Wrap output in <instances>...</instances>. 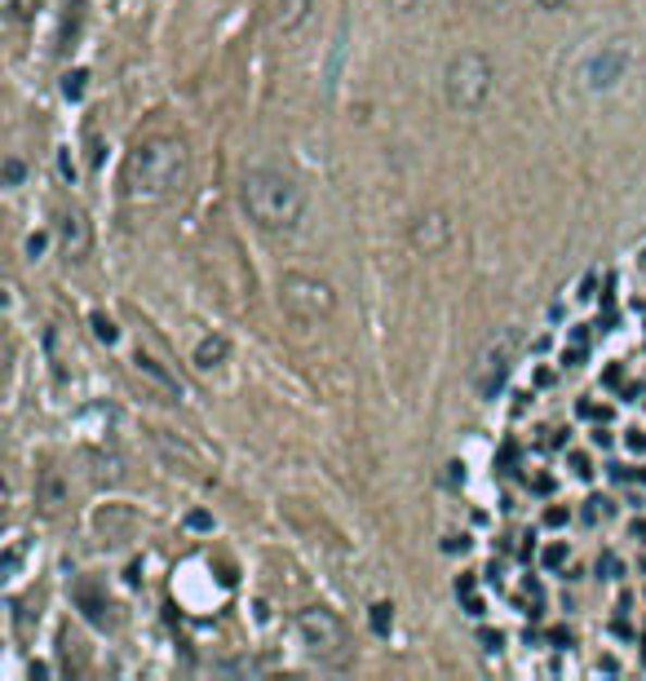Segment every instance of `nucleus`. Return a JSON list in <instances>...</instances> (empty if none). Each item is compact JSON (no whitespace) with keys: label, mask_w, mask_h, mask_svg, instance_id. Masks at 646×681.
<instances>
[{"label":"nucleus","mask_w":646,"mask_h":681,"mask_svg":"<svg viewBox=\"0 0 646 681\" xmlns=\"http://www.w3.org/2000/svg\"><path fill=\"white\" fill-rule=\"evenodd\" d=\"M190 177V151L182 138H147L128 151L124 160V190L128 199H142V203H160L169 195H177Z\"/></svg>","instance_id":"1"},{"label":"nucleus","mask_w":646,"mask_h":681,"mask_svg":"<svg viewBox=\"0 0 646 681\" xmlns=\"http://www.w3.org/2000/svg\"><path fill=\"white\" fill-rule=\"evenodd\" d=\"M239 203L262 231H293L306 213V190L279 169H248L239 182Z\"/></svg>","instance_id":"2"},{"label":"nucleus","mask_w":646,"mask_h":681,"mask_svg":"<svg viewBox=\"0 0 646 681\" xmlns=\"http://www.w3.org/2000/svg\"><path fill=\"white\" fill-rule=\"evenodd\" d=\"M492 81H496V72H492V62H487V53H479V49H465V53H457L447 62V72H443V98H447V107L451 111H479L487 98H492Z\"/></svg>","instance_id":"3"},{"label":"nucleus","mask_w":646,"mask_h":681,"mask_svg":"<svg viewBox=\"0 0 646 681\" xmlns=\"http://www.w3.org/2000/svg\"><path fill=\"white\" fill-rule=\"evenodd\" d=\"M293 629H297V642H301V651H306L310 659H319V664L346 659L350 633H346V624H341L337 610H328V606H306V610H297Z\"/></svg>","instance_id":"4"},{"label":"nucleus","mask_w":646,"mask_h":681,"mask_svg":"<svg viewBox=\"0 0 646 681\" xmlns=\"http://www.w3.org/2000/svg\"><path fill=\"white\" fill-rule=\"evenodd\" d=\"M519 350H523V332L519 327H500L496 336H487V346L479 350L474 372H470L479 398H496L505 389L513 363H519Z\"/></svg>","instance_id":"5"},{"label":"nucleus","mask_w":646,"mask_h":681,"mask_svg":"<svg viewBox=\"0 0 646 681\" xmlns=\"http://www.w3.org/2000/svg\"><path fill=\"white\" fill-rule=\"evenodd\" d=\"M279 301L301 323H323V319H333V310H337V293L323 280H314V275H301V270H288V275L279 280Z\"/></svg>","instance_id":"6"},{"label":"nucleus","mask_w":646,"mask_h":681,"mask_svg":"<svg viewBox=\"0 0 646 681\" xmlns=\"http://www.w3.org/2000/svg\"><path fill=\"white\" fill-rule=\"evenodd\" d=\"M629 72V45L624 40H611V45H602L589 62H585V89H611V85H620V76Z\"/></svg>","instance_id":"7"},{"label":"nucleus","mask_w":646,"mask_h":681,"mask_svg":"<svg viewBox=\"0 0 646 681\" xmlns=\"http://www.w3.org/2000/svg\"><path fill=\"white\" fill-rule=\"evenodd\" d=\"M306 18H310V0H262V23L275 36L297 32Z\"/></svg>","instance_id":"8"},{"label":"nucleus","mask_w":646,"mask_h":681,"mask_svg":"<svg viewBox=\"0 0 646 681\" xmlns=\"http://www.w3.org/2000/svg\"><path fill=\"white\" fill-rule=\"evenodd\" d=\"M408 239H412V248H421V252H438V248H447V239H451V222H447V213H443V209L421 213V218L412 222Z\"/></svg>","instance_id":"9"},{"label":"nucleus","mask_w":646,"mask_h":681,"mask_svg":"<svg viewBox=\"0 0 646 681\" xmlns=\"http://www.w3.org/2000/svg\"><path fill=\"white\" fill-rule=\"evenodd\" d=\"M134 372H138L147 385H156L164 398H177V394H182V389H177V381H173V372H169L160 359H151L147 350H138V355H134Z\"/></svg>","instance_id":"10"},{"label":"nucleus","mask_w":646,"mask_h":681,"mask_svg":"<svg viewBox=\"0 0 646 681\" xmlns=\"http://www.w3.org/2000/svg\"><path fill=\"white\" fill-rule=\"evenodd\" d=\"M58 235H62V244H67V252H72V257H80V252L89 248V226H85V218H80V213H62Z\"/></svg>","instance_id":"11"},{"label":"nucleus","mask_w":646,"mask_h":681,"mask_svg":"<svg viewBox=\"0 0 646 681\" xmlns=\"http://www.w3.org/2000/svg\"><path fill=\"white\" fill-rule=\"evenodd\" d=\"M226 355H231V340L226 336H204L200 346H196V368L200 372H213V368L226 363Z\"/></svg>","instance_id":"12"},{"label":"nucleus","mask_w":646,"mask_h":681,"mask_svg":"<svg viewBox=\"0 0 646 681\" xmlns=\"http://www.w3.org/2000/svg\"><path fill=\"white\" fill-rule=\"evenodd\" d=\"M368 620H372V633H381V637H385V633L395 629V606H390V602H376Z\"/></svg>","instance_id":"13"},{"label":"nucleus","mask_w":646,"mask_h":681,"mask_svg":"<svg viewBox=\"0 0 646 681\" xmlns=\"http://www.w3.org/2000/svg\"><path fill=\"white\" fill-rule=\"evenodd\" d=\"M23 173H27V169H23V160H18V156H10V160H5V182H10V186H18V182H23Z\"/></svg>","instance_id":"14"},{"label":"nucleus","mask_w":646,"mask_h":681,"mask_svg":"<svg viewBox=\"0 0 646 681\" xmlns=\"http://www.w3.org/2000/svg\"><path fill=\"white\" fill-rule=\"evenodd\" d=\"M62 89H67V98H80V89H85V72H72Z\"/></svg>","instance_id":"15"},{"label":"nucleus","mask_w":646,"mask_h":681,"mask_svg":"<svg viewBox=\"0 0 646 681\" xmlns=\"http://www.w3.org/2000/svg\"><path fill=\"white\" fill-rule=\"evenodd\" d=\"M421 5V0H385V10H395V14H412Z\"/></svg>","instance_id":"16"},{"label":"nucleus","mask_w":646,"mask_h":681,"mask_svg":"<svg viewBox=\"0 0 646 681\" xmlns=\"http://www.w3.org/2000/svg\"><path fill=\"white\" fill-rule=\"evenodd\" d=\"M94 327H98V336H102V340H115V327H111L102 314H94Z\"/></svg>","instance_id":"17"},{"label":"nucleus","mask_w":646,"mask_h":681,"mask_svg":"<svg viewBox=\"0 0 646 681\" xmlns=\"http://www.w3.org/2000/svg\"><path fill=\"white\" fill-rule=\"evenodd\" d=\"M40 248H45V235H32V239H27V252H32V257H36V252H40Z\"/></svg>","instance_id":"18"},{"label":"nucleus","mask_w":646,"mask_h":681,"mask_svg":"<svg viewBox=\"0 0 646 681\" xmlns=\"http://www.w3.org/2000/svg\"><path fill=\"white\" fill-rule=\"evenodd\" d=\"M536 5H541V10H562L567 0H536Z\"/></svg>","instance_id":"19"}]
</instances>
